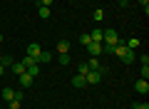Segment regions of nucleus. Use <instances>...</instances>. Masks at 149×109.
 <instances>
[{
    "label": "nucleus",
    "mask_w": 149,
    "mask_h": 109,
    "mask_svg": "<svg viewBox=\"0 0 149 109\" xmlns=\"http://www.w3.org/2000/svg\"><path fill=\"white\" fill-rule=\"evenodd\" d=\"M114 55H117V57L122 60L124 65H132L134 60H137V52L129 50V47L124 45V40H119V42H117V47H114Z\"/></svg>",
    "instance_id": "f257e3e1"
},
{
    "label": "nucleus",
    "mask_w": 149,
    "mask_h": 109,
    "mask_svg": "<svg viewBox=\"0 0 149 109\" xmlns=\"http://www.w3.org/2000/svg\"><path fill=\"white\" fill-rule=\"evenodd\" d=\"M119 40H122V37H119V32H117V30H112V27L102 30V42H107V45H117Z\"/></svg>",
    "instance_id": "f03ea898"
},
{
    "label": "nucleus",
    "mask_w": 149,
    "mask_h": 109,
    "mask_svg": "<svg viewBox=\"0 0 149 109\" xmlns=\"http://www.w3.org/2000/svg\"><path fill=\"white\" fill-rule=\"evenodd\" d=\"M85 79H87V84H100V82H102V72L92 69V72H87V74H85Z\"/></svg>",
    "instance_id": "7ed1b4c3"
},
{
    "label": "nucleus",
    "mask_w": 149,
    "mask_h": 109,
    "mask_svg": "<svg viewBox=\"0 0 149 109\" xmlns=\"http://www.w3.org/2000/svg\"><path fill=\"white\" fill-rule=\"evenodd\" d=\"M52 57H55L52 52H47V50H40V55L35 57V62H37V65H47V62H50Z\"/></svg>",
    "instance_id": "20e7f679"
},
{
    "label": "nucleus",
    "mask_w": 149,
    "mask_h": 109,
    "mask_svg": "<svg viewBox=\"0 0 149 109\" xmlns=\"http://www.w3.org/2000/svg\"><path fill=\"white\" fill-rule=\"evenodd\" d=\"M17 79H20V87L22 89H27V87H32V82H35V77H30L27 72H22V74H17Z\"/></svg>",
    "instance_id": "39448f33"
},
{
    "label": "nucleus",
    "mask_w": 149,
    "mask_h": 109,
    "mask_svg": "<svg viewBox=\"0 0 149 109\" xmlns=\"http://www.w3.org/2000/svg\"><path fill=\"white\" fill-rule=\"evenodd\" d=\"M134 89H137L139 94H147L149 92V82L147 79H137V82H134Z\"/></svg>",
    "instance_id": "423d86ee"
},
{
    "label": "nucleus",
    "mask_w": 149,
    "mask_h": 109,
    "mask_svg": "<svg viewBox=\"0 0 149 109\" xmlns=\"http://www.w3.org/2000/svg\"><path fill=\"white\" fill-rule=\"evenodd\" d=\"M57 55H70V42L67 40H60L57 42Z\"/></svg>",
    "instance_id": "0eeeda50"
},
{
    "label": "nucleus",
    "mask_w": 149,
    "mask_h": 109,
    "mask_svg": "<svg viewBox=\"0 0 149 109\" xmlns=\"http://www.w3.org/2000/svg\"><path fill=\"white\" fill-rule=\"evenodd\" d=\"M40 50H42V47L37 45V42H32V45H27V57H37V55H40Z\"/></svg>",
    "instance_id": "6e6552de"
},
{
    "label": "nucleus",
    "mask_w": 149,
    "mask_h": 109,
    "mask_svg": "<svg viewBox=\"0 0 149 109\" xmlns=\"http://www.w3.org/2000/svg\"><path fill=\"white\" fill-rule=\"evenodd\" d=\"M85 84H87L85 74H74V77H72V87H77V89H80V87H85Z\"/></svg>",
    "instance_id": "1a4fd4ad"
},
{
    "label": "nucleus",
    "mask_w": 149,
    "mask_h": 109,
    "mask_svg": "<svg viewBox=\"0 0 149 109\" xmlns=\"http://www.w3.org/2000/svg\"><path fill=\"white\" fill-rule=\"evenodd\" d=\"M40 69H42V65H37V62H32V65H30V67H27V69H25V72H27V74H30V77H37V74H40Z\"/></svg>",
    "instance_id": "9d476101"
},
{
    "label": "nucleus",
    "mask_w": 149,
    "mask_h": 109,
    "mask_svg": "<svg viewBox=\"0 0 149 109\" xmlns=\"http://www.w3.org/2000/svg\"><path fill=\"white\" fill-rule=\"evenodd\" d=\"M87 50L97 57V55H102V42H90V45H87Z\"/></svg>",
    "instance_id": "9b49d317"
},
{
    "label": "nucleus",
    "mask_w": 149,
    "mask_h": 109,
    "mask_svg": "<svg viewBox=\"0 0 149 109\" xmlns=\"http://www.w3.org/2000/svg\"><path fill=\"white\" fill-rule=\"evenodd\" d=\"M0 94H3V99H5V102H13V99H15V89H10V87H5Z\"/></svg>",
    "instance_id": "f8f14e48"
},
{
    "label": "nucleus",
    "mask_w": 149,
    "mask_h": 109,
    "mask_svg": "<svg viewBox=\"0 0 149 109\" xmlns=\"http://www.w3.org/2000/svg\"><path fill=\"white\" fill-rule=\"evenodd\" d=\"M90 37H92V42H102V27H95L90 32Z\"/></svg>",
    "instance_id": "ddd939ff"
},
{
    "label": "nucleus",
    "mask_w": 149,
    "mask_h": 109,
    "mask_svg": "<svg viewBox=\"0 0 149 109\" xmlns=\"http://www.w3.org/2000/svg\"><path fill=\"white\" fill-rule=\"evenodd\" d=\"M87 67H90V72H92V69H97V72H100L102 65H100V60H97V57H92V60H87Z\"/></svg>",
    "instance_id": "4468645a"
},
{
    "label": "nucleus",
    "mask_w": 149,
    "mask_h": 109,
    "mask_svg": "<svg viewBox=\"0 0 149 109\" xmlns=\"http://www.w3.org/2000/svg\"><path fill=\"white\" fill-rule=\"evenodd\" d=\"M10 69H13L15 74H22V72H25V65H22V62H13V65H10Z\"/></svg>",
    "instance_id": "2eb2a0df"
},
{
    "label": "nucleus",
    "mask_w": 149,
    "mask_h": 109,
    "mask_svg": "<svg viewBox=\"0 0 149 109\" xmlns=\"http://www.w3.org/2000/svg\"><path fill=\"white\" fill-rule=\"evenodd\" d=\"M37 15L42 17V20H47V17H50V8H42V5H37Z\"/></svg>",
    "instance_id": "dca6fc26"
},
{
    "label": "nucleus",
    "mask_w": 149,
    "mask_h": 109,
    "mask_svg": "<svg viewBox=\"0 0 149 109\" xmlns=\"http://www.w3.org/2000/svg\"><path fill=\"white\" fill-rule=\"evenodd\" d=\"M92 17H95V22H102V20H104V10H102V8H97V10L92 12Z\"/></svg>",
    "instance_id": "f3484780"
},
{
    "label": "nucleus",
    "mask_w": 149,
    "mask_h": 109,
    "mask_svg": "<svg viewBox=\"0 0 149 109\" xmlns=\"http://www.w3.org/2000/svg\"><path fill=\"white\" fill-rule=\"evenodd\" d=\"M124 45H127L129 50H137V47H139V40H137V37H129V40L124 42Z\"/></svg>",
    "instance_id": "a211bd4d"
},
{
    "label": "nucleus",
    "mask_w": 149,
    "mask_h": 109,
    "mask_svg": "<svg viewBox=\"0 0 149 109\" xmlns=\"http://www.w3.org/2000/svg\"><path fill=\"white\" fill-rule=\"evenodd\" d=\"M57 62L62 65V67H67V65L72 62V60H70V55H57Z\"/></svg>",
    "instance_id": "6ab92c4d"
},
{
    "label": "nucleus",
    "mask_w": 149,
    "mask_h": 109,
    "mask_svg": "<svg viewBox=\"0 0 149 109\" xmlns=\"http://www.w3.org/2000/svg\"><path fill=\"white\" fill-rule=\"evenodd\" d=\"M13 62H15V60H13L10 55H3V60H0V65H3V67H10Z\"/></svg>",
    "instance_id": "aec40b11"
},
{
    "label": "nucleus",
    "mask_w": 149,
    "mask_h": 109,
    "mask_svg": "<svg viewBox=\"0 0 149 109\" xmlns=\"http://www.w3.org/2000/svg\"><path fill=\"white\" fill-rule=\"evenodd\" d=\"M87 72H90L87 62H80V65H77V74H87Z\"/></svg>",
    "instance_id": "412c9836"
},
{
    "label": "nucleus",
    "mask_w": 149,
    "mask_h": 109,
    "mask_svg": "<svg viewBox=\"0 0 149 109\" xmlns=\"http://www.w3.org/2000/svg\"><path fill=\"white\" fill-rule=\"evenodd\" d=\"M90 42H92V37H90V35H80V45H85V47H87Z\"/></svg>",
    "instance_id": "4be33fe9"
},
{
    "label": "nucleus",
    "mask_w": 149,
    "mask_h": 109,
    "mask_svg": "<svg viewBox=\"0 0 149 109\" xmlns=\"http://www.w3.org/2000/svg\"><path fill=\"white\" fill-rule=\"evenodd\" d=\"M132 109H149V104H147V102H134Z\"/></svg>",
    "instance_id": "5701e85b"
},
{
    "label": "nucleus",
    "mask_w": 149,
    "mask_h": 109,
    "mask_svg": "<svg viewBox=\"0 0 149 109\" xmlns=\"http://www.w3.org/2000/svg\"><path fill=\"white\" fill-rule=\"evenodd\" d=\"M137 3L144 8V15H149V0H137Z\"/></svg>",
    "instance_id": "b1692460"
},
{
    "label": "nucleus",
    "mask_w": 149,
    "mask_h": 109,
    "mask_svg": "<svg viewBox=\"0 0 149 109\" xmlns=\"http://www.w3.org/2000/svg\"><path fill=\"white\" fill-rule=\"evenodd\" d=\"M32 62H35V57H27V55H25V60H22V65H25V69H27V67H30V65H32Z\"/></svg>",
    "instance_id": "393cba45"
},
{
    "label": "nucleus",
    "mask_w": 149,
    "mask_h": 109,
    "mask_svg": "<svg viewBox=\"0 0 149 109\" xmlns=\"http://www.w3.org/2000/svg\"><path fill=\"white\" fill-rule=\"evenodd\" d=\"M8 104H10V109H20L22 107V102H17V99H13V102H8Z\"/></svg>",
    "instance_id": "a878e982"
},
{
    "label": "nucleus",
    "mask_w": 149,
    "mask_h": 109,
    "mask_svg": "<svg viewBox=\"0 0 149 109\" xmlns=\"http://www.w3.org/2000/svg\"><path fill=\"white\" fill-rule=\"evenodd\" d=\"M15 99H17V102H22V99H25V89H20V92H15Z\"/></svg>",
    "instance_id": "bb28decb"
},
{
    "label": "nucleus",
    "mask_w": 149,
    "mask_h": 109,
    "mask_svg": "<svg viewBox=\"0 0 149 109\" xmlns=\"http://www.w3.org/2000/svg\"><path fill=\"white\" fill-rule=\"evenodd\" d=\"M37 5H42V8H50V5H52V0H37Z\"/></svg>",
    "instance_id": "cd10ccee"
},
{
    "label": "nucleus",
    "mask_w": 149,
    "mask_h": 109,
    "mask_svg": "<svg viewBox=\"0 0 149 109\" xmlns=\"http://www.w3.org/2000/svg\"><path fill=\"white\" fill-rule=\"evenodd\" d=\"M127 3H132V0H119V5H127Z\"/></svg>",
    "instance_id": "c85d7f7f"
},
{
    "label": "nucleus",
    "mask_w": 149,
    "mask_h": 109,
    "mask_svg": "<svg viewBox=\"0 0 149 109\" xmlns=\"http://www.w3.org/2000/svg\"><path fill=\"white\" fill-rule=\"evenodd\" d=\"M3 72H5V67H3V65H0V74H3Z\"/></svg>",
    "instance_id": "c756f323"
},
{
    "label": "nucleus",
    "mask_w": 149,
    "mask_h": 109,
    "mask_svg": "<svg viewBox=\"0 0 149 109\" xmlns=\"http://www.w3.org/2000/svg\"><path fill=\"white\" fill-rule=\"evenodd\" d=\"M0 42H3V32H0Z\"/></svg>",
    "instance_id": "7c9ffc66"
}]
</instances>
